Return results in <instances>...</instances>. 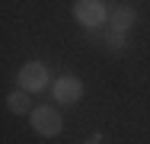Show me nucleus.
Returning <instances> with one entry per match:
<instances>
[{
    "label": "nucleus",
    "instance_id": "obj_1",
    "mask_svg": "<svg viewBox=\"0 0 150 144\" xmlns=\"http://www.w3.org/2000/svg\"><path fill=\"white\" fill-rule=\"evenodd\" d=\"M16 80H19V86H23V90H29V93H38V90H45V86L51 83V77H48V67H45V64H38V61H29V64H23Z\"/></svg>",
    "mask_w": 150,
    "mask_h": 144
},
{
    "label": "nucleus",
    "instance_id": "obj_2",
    "mask_svg": "<svg viewBox=\"0 0 150 144\" xmlns=\"http://www.w3.org/2000/svg\"><path fill=\"white\" fill-rule=\"evenodd\" d=\"M61 112L54 106H38V109H32V128L38 131V135H45V138H54L61 131Z\"/></svg>",
    "mask_w": 150,
    "mask_h": 144
},
{
    "label": "nucleus",
    "instance_id": "obj_3",
    "mask_svg": "<svg viewBox=\"0 0 150 144\" xmlns=\"http://www.w3.org/2000/svg\"><path fill=\"white\" fill-rule=\"evenodd\" d=\"M74 16H77V23H83L86 29H96V26H102L109 19L102 0H77L74 3Z\"/></svg>",
    "mask_w": 150,
    "mask_h": 144
},
{
    "label": "nucleus",
    "instance_id": "obj_4",
    "mask_svg": "<svg viewBox=\"0 0 150 144\" xmlns=\"http://www.w3.org/2000/svg\"><path fill=\"white\" fill-rule=\"evenodd\" d=\"M51 93H54L58 103H77V99L83 96V83H80L77 77H61V80H54Z\"/></svg>",
    "mask_w": 150,
    "mask_h": 144
},
{
    "label": "nucleus",
    "instance_id": "obj_5",
    "mask_svg": "<svg viewBox=\"0 0 150 144\" xmlns=\"http://www.w3.org/2000/svg\"><path fill=\"white\" fill-rule=\"evenodd\" d=\"M134 23H137V13H134L131 6H118V10L109 16V26L115 29V32H128Z\"/></svg>",
    "mask_w": 150,
    "mask_h": 144
},
{
    "label": "nucleus",
    "instance_id": "obj_6",
    "mask_svg": "<svg viewBox=\"0 0 150 144\" xmlns=\"http://www.w3.org/2000/svg\"><path fill=\"white\" fill-rule=\"evenodd\" d=\"M6 106H10V112H16V115H23V112H32V103H29V90L26 93H10L6 96Z\"/></svg>",
    "mask_w": 150,
    "mask_h": 144
},
{
    "label": "nucleus",
    "instance_id": "obj_7",
    "mask_svg": "<svg viewBox=\"0 0 150 144\" xmlns=\"http://www.w3.org/2000/svg\"><path fill=\"white\" fill-rule=\"evenodd\" d=\"M109 45H112V48H125V32H115V29H112V35H109Z\"/></svg>",
    "mask_w": 150,
    "mask_h": 144
}]
</instances>
